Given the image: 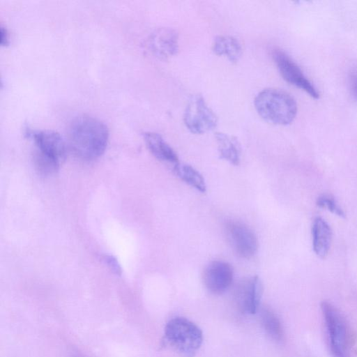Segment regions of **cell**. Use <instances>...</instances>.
Returning <instances> with one entry per match:
<instances>
[{"label": "cell", "instance_id": "cell-1", "mask_svg": "<svg viewBox=\"0 0 357 357\" xmlns=\"http://www.w3.org/2000/svg\"><path fill=\"white\" fill-rule=\"evenodd\" d=\"M69 143L81 158L92 160L99 158L107 147L109 131L100 120L88 115L75 117L69 126Z\"/></svg>", "mask_w": 357, "mask_h": 357}, {"label": "cell", "instance_id": "cell-2", "mask_svg": "<svg viewBox=\"0 0 357 357\" xmlns=\"http://www.w3.org/2000/svg\"><path fill=\"white\" fill-rule=\"evenodd\" d=\"M25 135L36 146L34 156L38 170L43 174L56 172L67 154V144L62 136L53 130L25 129Z\"/></svg>", "mask_w": 357, "mask_h": 357}, {"label": "cell", "instance_id": "cell-3", "mask_svg": "<svg viewBox=\"0 0 357 357\" xmlns=\"http://www.w3.org/2000/svg\"><path fill=\"white\" fill-rule=\"evenodd\" d=\"M259 115L266 121L280 126L290 124L297 114V104L288 93L277 89H266L255 99Z\"/></svg>", "mask_w": 357, "mask_h": 357}, {"label": "cell", "instance_id": "cell-4", "mask_svg": "<svg viewBox=\"0 0 357 357\" xmlns=\"http://www.w3.org/2000/svg\"><path fill=\"white\" fill-rule=\"evenodd\" d=\"M164 341L184 357H193L203 342L200 328L181 317L171 319L164 331Z\"/></svg>", "mask_w": 357, "mask_h": 357}, {"label": "cell", "instance_id": "cell-5", "mask_svg": "<svg viewBox=\"0 0 357 357\" xmlns=\"http://www.w3.org/2000/svg\"><path fill=\"white\" fill-rule=\"evenodd\" d=\"M321 307L333 356L350 357V333L344 317L330 302L323 301Z\"/></svg>", "mask_w": 357, "mask_h": 357}, {"label": "cell", "instance_id": "cell-6", "mask_svg": "<svg viewBox=\"0 0 357 357\" xmlns=\"http://www.w3.org/2000/svg\"><path fill=\"white\" fill-rule=\"evenodd\" d=\"M183 121L192 133L203 134L216 127L218 119L204 98L201 95H194L186 105Z\"/></svg>", "mask_w": 357, "mask_h": 357}, {"label": "cell", "instance_id": "cell-7", "mask_svg": "<svg viewBox=\"0 0 357 357\" xmlns=\"http://www.w3.org/2000/svg\"><path fill=\"white\" fill-rule=\"evenodd\" d=\"M227 239L235 252L242 258L250 259L257 252L259 241L255 233L245 223L229 220L225 224Z\"/></svg>", "mask_w": 357, "mask_h": 357}, {"label": "cell", "instance_id": "cell-8", "mask_svg": "<svg viewBox=\"0 0 357 357\" xmlns=\"http://www.w3.org/2000/svg\"><path fill=\"white\" fill-rule=\"evenodd\" d=\"M273 57L285 81L303 90L314 99L319 98V93L316 87L289 55L282 50H275L273 52Z\"/></svg>", "mask_w": 357, "mask_h": 357}, {"label": "cell", "instance_id": "cell-9", "mask_svg": "<svg viewBox=\"0 0 357 357\" xmlns=\"http://www.w3.org/2000/svg\"><path fill=\"white\" fill-rule=\"evenodd\" d=\"M262 294L263 284L257 275L242 280L235 290V300L238 309L243 313L255 314Z\"/></svg>", "mask_w": 357, "mask_h": 357}, {"label": "cell", "instance_id": "cell-10", "mask_svg": "<svg viewBox=\"0 0 357 357\" xmlns=\"http://www.w3.org/2000/svg\"><path fill=\"white\" fill-rule=\"evenodd\" d=\"M234 278L233 268L229 263L215 260L206 267L203 280L206 288L213 294L220 295L231 286Z\"/></svg>", "mask_w": 357, "mask_h": 357}, {"label": "cell", "instance_id": "cell-11", "mask_svg": "<svg viewBox=\"0 0 357 357\" xmlns=\"http://www.w3.org/2000/svg\"><path fill=\"white\" fill-rule=\"evenodd\" d=\"M177 32L172 28L155 29L150 36L149 44L154 54L162 59L175 55L178 50Z\"/></svg>", "mask_w": 357, "mask_h": 357}, {"label": "cell", "instance_id": "cell-12", "mask_svg": "<svg viewBox=\"0 0 357 357\" xmlns=\"http://www.w3.org/2000/svg\"><path fill=\"white\" fill-rule=\"evenodd\" d=\"M312 243L315 255L325 258L330 250L332 230L328 223L322 218L317 217L312 225Z\"/></svg>", "mask_w": 357, "mask_h": 357}, {"label": "cell", "instance_id": "cell-13", "mask_svg": "<svg viewBox=\"0 0 357 357\" xmlns=\"http://www.w3.org/2000/svg\"><path fill=\"white\" fill-rule=\"evenodd\" d=\"M143 137L147 148L155 158L174 165L178 162L177 154L160 135L146 132Z\"/></svg>", "mask_w": 357, "mask_h": 357}, {"label": "cell", "instance_id": "cell-14", "mask_svg": "<svg viewBox=\"0 0 357 357\" xmlns=\"http://www.w3.org/2000/svg\"><path fill=\"white\" fill-rule=\"evenodd\" d=\"M215 137L220 158L234 165H238L241 154V147L238 139L223 132H216Z\"/></svg>", "mask_w": 357, "mask_h": 357}, {"label": "cell", "instance_id": "cell-15", "mask_svg": "<svg viewBox=\"0 0 357 357\" xmlns=\"http://www.w3.org/2000/svg\"><path fill=\"white\" fill-rule=\"evenodd\" d=\"M213 50L217 55L226 56L231 62H236L242 55L239 41L230 36H218L214 38Z\"/></svg>", "mask_w": 357, "mask_h": 357}, {"label": "cell", "instance_id": "cell-16", "mask_svg": "<svg viewBox=\"0 0 357 357\" xmlns=\"http://www.w3.org/2000/svg\"><path fill=\"white\" fill-rule=\"evenodd\" d=\"M173 171L181 181L201 192H205L206 185L202 175L190 165L178 162Z\"/></svg>", "mask_w": 357, "mask_h": 357}, {"label": "cell", "instance_id": "cell-17", "mask_svg": "<svg viewBox=\"0 0 357 357\" xmlns=\"http://www.w3.org/2000/svg\"><path fill=\"white\" fill-rule=\"evenodd\" d=\"M260 320L266 333L274 340L281 341L283 338V329L278 316L269 308H262L260 311Z\"/></svg>", "mask_w": 357, "mask_h": 357}, {"label": "cell", "instance_id": "cell-18", "mask_svg": "<svg viewBox=\"0 0 357 357\" xmlns=\"http://www.w3.org/2000/svg\"><path fill=\"white\" fill-rule=\"evenodd\" d=\"M317 205L321 208H326L339 217H345V214L342 208L338 205L336 200L331 195H322L319 196L317 199Z\"/></svg>", "mask_w": 357, "mask_h": 357}, {"label": "cell", "instance_id": "cell-19", "mask_svg": "<svg viewBox=\"0 0 357 357\" xmlns=\"http://www.w3.org/2000/svg\"><path fill=\"white\" fill-rule=\"evenodd\" d=\"M103 263L116 275H121V267L115 257L111 255L102 256Z\"/></svg>", "mask_w": 357, "mask_h": 357}, {"label": "cell", "instance_id": "cell-20", "mask_svg": "<svg viewBox=\"0 0 357 357\" xmlns=\"http://www.w3.org/2000/svg\"><path fill=\"white\" fill-rule=\"evenodd\" d=\"M0 32H1V45L2 46H6V45H8L9 42H10V36H9V33H8V29L4 26H1Z\"/></svg>", "mask_w": 357, "mask_h": 357}, {"label": "cell", "instance_id": "cell-21", "mask_svg": "<svg viewBox=\"0 0 357 357\" xmlns=\"http://www.w3.org/2000/svg\"><path fill=\"white\" fill-rule=\"evenodd\" d=\"M352 86L354 93L355 96L357 97V73L354 77Z\"/></svg>", "mask_w": 357, "mask_h": 357}]
</instances>
